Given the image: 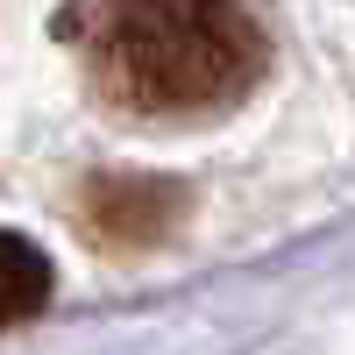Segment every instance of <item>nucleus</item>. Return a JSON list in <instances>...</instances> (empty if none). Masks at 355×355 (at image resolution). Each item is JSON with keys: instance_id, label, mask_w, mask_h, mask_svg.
I'll return each mask as SVG.
<instances>
[{"instance_id": "obj_2", "label": "nucleus", "mask_w": 355, "mask_h": 355, "mask_svg": "<svg viewBox=\"0 0 355 355\" xmlns=\"http://www.w3.org/2000/svg\"><path fill=\"white\" fill-rule=\"evenodd\" d=\"M185 214V192L171 178H93L85 185V227L100 242H128V249H150L171 234V220Z\"/></svg>"}, {"instance_id": "obj_1", "label": "nucleus", "mask_w": 355, "mask_h": 355, "mask_svg": "<svg viewBox=\"0 0 355 355\" xmlns=\"http://www.w3.org/2000/svg\"><path fill=\"white\" fill-rule=\"evenodd\" d=\"M57 36L78 43L93 93L142 121L220 114L270 64L263 21L242 0H85Z\"/></svg>"}, {"instance_id": "obj_3", "label": "nucleus", "mask_w": 355, "mask_h": 355, "mask_svg": "<svg viewBox=\"0 0 355 355\" xmlns=\"http://www.w3.org/2000/svg\"><path fill=\"white\" fill-rule=\"evenodd\" d=\"M50 306V256L28 234L0 227V327H21Z\"/></svg>"}]
</instances>
